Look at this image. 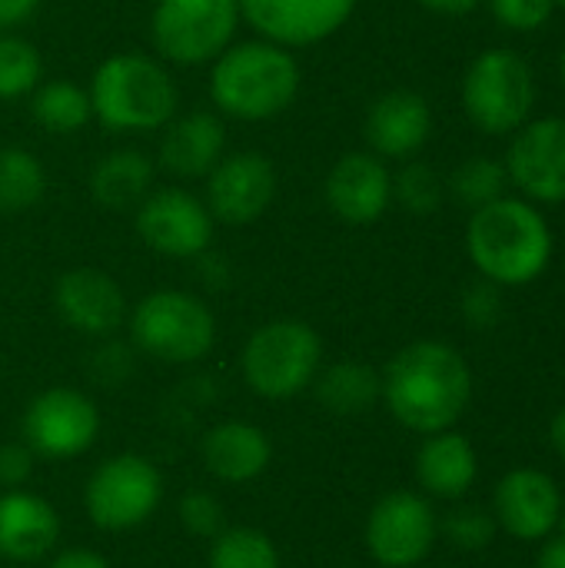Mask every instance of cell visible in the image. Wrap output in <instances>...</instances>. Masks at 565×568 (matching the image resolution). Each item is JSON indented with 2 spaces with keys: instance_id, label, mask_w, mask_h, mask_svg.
<instances>
[{
  "instance_id": "24",
  "label": "cell",
  "mask_w": 565,
  "mask_h": 568,
  "mask_svg": "<svg viewBox=\"0 0 565 568\" xmlns=\"http://www.w3.org/2000/svg\"><path fill=\"white\" fill-rule=\"evenodd\" d=\"M157 166L143 150L120 146L103 153L93 170H90V196L113 213H130L137 210L147 193L153 190Z\"/></svg>"
},
{
  "instance_id": "5",
  "label": "cell",
  "mask_w": 565,
  "mask_h": 568,
  "mask_svg": "<svg viewBox=\"0 0 565 568\" xmlns=\"http://www.w3.org/2000/svg\"><path fill=\"white\" fill-rule=\"evenodd\" d=\"M240 369L263 399H293L313 386L323 369V339L303 320H273L253 329Z\"/></svg>"
},
{
  "instance_id": "7",
  "label": "cell",
  "mask_w": 565,
  "mask_h": 568,
  "mask_svg": "<svg viewBox=\"0 0 565 568\" xmlns=\"http://www.w3.org/2000/svg\"><path fill=\"white\" fill-rule=\"evenodd\" d=\"M536 106V73L509 47L483 50L463 77V110L490 136H513Z\"/></svg>"
},
{
  "instance_id": "18",
  "label": "cell",
  "mask_w": 565,
  "mask_h": 568,
  "mask_svg": "<svg viewBox=\"0 0 565 568\" xmlns=\"http://www.w3.org/2000/svg\"><path fill=\"white\" fill-rule=\"evenodd\" d=\"M57 316L83 336H110L127 320V296L120 283L93 266L67 270L53 283Z\"/></svg>"
},
{
  "instance_id": "28",
  "label": "cell",
  "mask_w": 565,
  "mask_h": 568,
  "mask_svg": "<svg viewBox=\"0 0 565 568\" xmlns=\"http://www.w3.org/2000/svg\"><path fill=\"white\" fill-rule=\"evenodd\" d=\"M206 568H283L273 539L260 529H223L213 546Z\"/></svg>"
},
{
  "instance_id": "16",
  "label": "cell",
  "mask_w": 565,
  "mask_h": 568,
  "mask_svg": "<svg viewBox=\"0 0 565 568\" xmlns=\"http://www.w3.org/2000/svg\"><path fill=\"white\" fill-rule=\"evenodd\" d=\"M493 516L519 542H546L559 529L563 493L543 469H509L493 493Z\"/></svg>"
},
{
  "instance_id": "29",
  "label": "cell",
  "mask_w": 565,
  "mask_h": 568,
  "mask_svg": "<svg viewBox=\"0 0 565 568\" xmlns=\"http://www.w3.org/2000/svg\"><path fill=\"white\" fill-rule=\"evenodd\" d=\"M506 183H509V176H506V166L500 160H493V156H470V160H463L453 170L446 186H450V193H453V200L460 206L480 210V206L506 196Z\"/></svg>"
},
{
  "instance_id": "22",
  "label": "cell",
  "mask_w": 565,
  "mask_h": 568,
  "mask_svg": "<svg viewBox=\"0 0 565 568\" xmlns=\"http://www.w3.org/2000/svg\"><path fill=\"white\" fill-rule=\"evenodd\" d=\"M480 476V456L473 443L456 433L443 429L423 439L416 453V483L426 496L443 503H460Z\"/></svg>"
},
{
  "instance_id": "15",
  "label": "cell",
  "mask_w": 565,
  "mask_h": 568,
  "mask_svg": "<svg viewBox=\"0 0 565 568\" xmlns=\"http://www.w3.org/2000/svg\"><path fill=\"white\" fill-rule=\"evenodd\" d=\"M240 17L286 50L330 40L356 13L360 0H236Z\"/></svg>"
},
{
  "instance_id": "19",
  "label": "cell",
  "mask_w": 565,
  "mask_h": 568,
  "mask_svg": "<svg viewBox=\"0 0 565 568\" xmlns=\"http://www.w3.org/2000/svg\"><path fill=\"white\" fill-rule=\"evenodd\" d=\"M363 133L380 160H410L433 133V110L416 90H390L373 100Z\"/></svg>"
},
{
  "instance_id": "3",
  "label": "cell",
  "mask_w": 565,
  "mask_h": 568,
  "mask_svg": "<svg viewBox=\"0 0 565 568\" xmlns=\"http://www.w3.org/2000/svg\"><path fill=\"white\" fill-rule=\"evenodd\" d=\"M303 70L293 50L263 37L230 43L210 67V100L223 116L260 123L286 113L300 93Z\"/></svg>"
},
{
  "instance_id": "20",
  "label": "cell",
  "mask_w": 565,
  "mask_h": 568,
  "mask_svg": "<svg viewBox=\"0 0 565 568\" xmlns=\"http://www.w3.org/2000/svg\"><path fill=\"white\" fill-rule=\"evenodd\" d=\"M226 153V126L210 110H190L163 126L160 166L176 180H206Z\"/></svg>"
},
{
  "instance_id": "35",
  "label": "cell",
  "mask_w": 565,
  "mask_h": 568,
  "mask_svg": "<svg viewBox=\"0 0 565 568\" xmlns=\"http://www.w3.org/2000/svg\"><path fill=\"white\" fill-rule=\"evenodd\" d=\"M460 310H463V320H466L473 329H493V326H500L503 310H506V303H503V286H496V283H490V280H480V283L466 286Z\"/></svg>"
},
{
  "instance_id": "31",
  "label": "cell",
  "mask_w": 565,
  "mask_h": 568,
  "mask_svg": "<svg viewBox=\"0 0 565 568\" xmlns=\"http://www.w3.org/2000/svg\"><path fill=\"white\" fill-rule=\"evenodd\" d=\"M43 73L40 53L17 33H0V100H17L37 90Z\"/></svg>"
},
{
  "instance_id": "17",
  "label": "cell",
  "mask_w": 565,
  "mask_h": 568,
  "mask_svg": "<svg viewBox=\"0 0 565 568\" xmlns=\"http://www.w3.org/2000/svg\"><path fill=\"white\" fill-rule=\"evenodd\" d=\"M323 196L336 220L350 226H370L383 220L393 203V173L386 160L370 150L343 153L326 173Z\"/></svg>"
},
{
  "instance_id": "1",
  "label": "cell",
  "mask_w": 565,
  "mask_h": 568,
  "mask_svg": "<svg viewBox=\"0 0 565 568\" xmlns=\"http://www.w3.org/2000/svg\"><path fill=\"white\" fill-rule=\"evenodd\" d=\"M383 376V403L400 426L420 436L453 429L473 399V369L463 353L443 339L403 346Z\"/></svg>"
},
{
  "instance_id": "41",
  "label": "cell",
  "mask_w": 565,
  "mask_h": 568,
  "mask_svg": "<svg viewBox=\"0 0 565 568\" xmlns=\"http://www.w3.org/2000/svg\"><path fill=\"white\" fill-rule=\"evenodd\" d=\"M549 446H553V453L565 463V406L553 416V423H549Z\"/></svg>"
},
{
  "instance_id": "27",
  "label": "cell",
  "mask_w": 565,
  "mask_h": 568,
  "mask_svg": "<svg viewBox=\"0 0 565 568\" xmlns=\"http://www.w3.org/2000/svg\"><path fill=\"white\" fill-rule=\"evenodd\" d=\"M47 193V173L37 153L23 146H0V213L17 216L37 206Z\"/></svg>"
},
{
  "instance_id": "2",
  "label": "cell",
  "mask_w": 565,
  "mask_h": 568,
  "mask_svg": "<svg viewBox=\"0 0 565 568\" xmlns=\"http://www.w3.org/2000/svg\"><path fill=\"white\" fill-rule=\"evenodd\" d=\"M549 220L519 196H500L473 210L466 223V253L483 280L496 286H526L553 263Z\"/></svg>"
},
{
  "instance_id": "37",
  "label": "cell",
  "mask_w": 565,
  "mask_h": 568,
  "mask_svg": "<svg viewBox=\"0 0 565 568\" xmlns=\"http://www.w3.org/2000/svg\"><path fill=\"white\" fill-rule=\"evenodd\" d=\"M40 10V0H0V33H13L30 23Z\"/></svg>"
},
{
  "instance_id": "4",
  "label": "cell",
  "mask_w": 565,
  "mask_h": 568,
  "mask_svg": "<svg viewBox=\"0 0 565 568\" xmlns=\"http://www.w3.org/2000/svg\"><path fill=\"white\" fill-rule=\"evenodd\" d=\"M90 110L110 133L163 130L180 106L170 70L147 53H113L90 77Z\"/></svg>"
},
{
  "instance_id": "10",
  "label": "cell",
  "mask_w": 565,
  "mask_h": 568,
  "mask_svg": "<svg viewBox=\"0 0 565 568\" xmlns=\"http://www.w3.org/2000/svg\"><path fill=\"white\" fill-rule=\"evenodd\" d=\"M363 539L376 566L413 568L433 552L440 539V516L426 496L396 489L370 509Z\"/></svg>"
},
{
  "instance_id": "23",
  "label": "cell",
  "mask_w": 565,
  "mask_h": 568,
  "mask_svg": "<svg viewBox=\"0 0 565 568\" xmlns=\"http://www.w3.org/2000/svg\"><path fill=\"white\" fill-rule=\"evenodd\" d=\"M200 453H203V466L210 469V476L230 486H243V483L260 479L270 469L273 443L260 426L230 419V423L213 426L203 436Z\"/></svg>"
},
{
  "instance_id": "40",
  "label": "cell",
  "mask_w": 565,
  "mask_h": 568,
  "mask_svg": "<svg viewBox=\"0 0 565 568\" xmlns=\"http://www.w3.org/2000/svg\"><path fill=\"white\" fill-rule=\"evenodd\" d=\"M536 568H565V532H559L556 539H546V546L536 559Z\"/></svg>"
},
{
  "instance_id": "21",
  "label": "cell",
  "mask_w": 565,
  "mask_h": 568,
  "mask_svg": "<svg viewBox=\"0 0 565 568\" xmlns=\"http://www.w3.org/2000/svg\"><path fill=\"white\" fill-rule=\"evenodd\" d=\"M60 539L57 509L23 489L0 496V556L10 562H37L53 552Z\"/></svg>"
},
{
  "instance_id": "36",
  "label": "cell",
  "mask_w": 565,
  "mask_h": 568,
  "mask_svg": "<svg viewBox=\"0 0 565 568\" xmlns=\"http://www.w3.org/2000/svg\"><path fill=\"white\" fill-rule=\"evenodd\" d=\"M33 476V453L23 443L0 446V489H23V483Z\"/></svg>"
},
{
  "instance_id": "13",
  "label": "cell",
  "mask_w": 565,
  "mask_h": 568,
  "mask_svg": "<svg viewBox=\"0 0 565 568\" xmlns=\"http://www.w3.org/2000/svg\"><path fill=\"white\" fill-rule=\"evenodd\" d=\"M280 173L273 160L260 150L223 153V160L206 173V206L216 223L246 226L256 223L276 200Z\"/></svg>"
},
{
  "instance_id": "39",
  "label": "cell",
  "mask_w": 565,
  "mask_h": 568,
  "mask_svg": "<svg viewBox=\"0 0 565 568\" xmlns=\"http://www.w3.org/2000/svg\"><path fill=\"white\" fill-rule=\"evenodd\" d=\"M480 3H486V0H420V7H426V10H433V13H446V17L473 13Z\"/></svg>"
},
{
  "instance_id": "44",
  "label": "cell",
  "mask_w": 565,
  "mask_h": 568,
  "mask_svg": "<svg viewBox=\"0 0 565 568\" xmlns=\"http://www.w3.org/2000/svg\"><path fill=\"white\" fill-rule=\"evenodd\" d=\"M556 10H565V0H556Z\"/></svg>"
},
{
  "instance_id": "14",
  "label": "cell",
  "mask_w": 565,
  "mask_h": 568,
  "mask_svg": "<svg viewBox=\"0 0 565 568\" xmlns=\"http://www.w3.org/2000/svg\"><path fill=\"white\" fill-rule=\"evenodd\" d=\"M506 176L529 203H565V116L523 123L506 150Z\"/></svg>"
},
{
  "instance_id": "33",
  "label": "cell",
  "mask_w": 565,
  "mask_h": 568,
  "mask_svg": "<svg viewBox=\"0 0 565 568\" xmlns=\"http://www.w3.org/2000/svg\"><path fill=\"white\" fill-rule=\"evenodd\" d=\"M176 516H180V526L196 536V539H216L223 529H226V513H223V503L216 496H210L206 489H193L180 499L176 506Z\"/></svg>"
},
{
  "instance_id": "30",
  "label": "cell",
  "mask_w": 565,
  "mask_h": 568,
  "mask_svg": "<svg viewBox=\"0 0 565 568\" xmlns=\"http://www.w3.org/2000/svg\"><path fill=\"white\" fill-rule=\"evenodd\" d=\"M443 196H446L443 176L423 160H406L393 173V200L413 216H433L443 206Z\"/></svg>"
},
{
  "instance_id": "42",
  "label": "cell",
  "mask_w": 565,
  "mask_h": 568,
  "mask_svg": "<svg viewBox=\"0 0 565 568\" xmlns=\"http://www.w3.org/2000/svg\"><path fill=\"white\" fill-rule=\"evenodd\" d=\"M559 77H563V83H565V47H563V57H559Z\"/></svg>"
},
{
  "instance_id": "12",
  "label": "cell",
  "mask_w": 565,
  "mask_h": 568,
  "mask_svg": "<svg viewBox=\"0 0 565 568\" xmlns=\"http://www.w3.org/2000/svg\"><path fill=\"white\" fill-rule=\"evenodd\" d=\"M140 240L170 260H196L213 246L216 220L210 206L180 186L150 190L147 200L133 210Z\"/></svg>"
},
{
  "instance_id": "38",
  "label": "cell",
  "mask_w": 565,
  "mask_h": 568,
  "mask_svg": "<svg viewBox=\"0 0 565 568\" xmlns=\"http://www.w3.org/2000/svg\"><path fill=\"white\" fill-rule=\"evenodd\" d=\"M50 568H110V562L90 549H67L50 562Z\"/></svg>"
},
{
  "instance_id": "11",
  "label": "cell",
  "mask_w": 565,
  "mask_h": 568,
  "mask_svg": "<svg viewBox=\"0 0 565 568\" xmlns=\"http://www.w3.org/2000/svg\"><path fill=\"white\" fill-rule=\"evenodd\" d=\"M23 446L43 459H77L100 436V413L90 396L70 386L43 389L20 419Z\"/></svg>"
},
{
  "instance_id": "34",
  "label": "cell",
  "mask_w": 565,
  "mask_h": 568,
  "mask_svg": "<svg viewBox=\"0 0 565 568\" xmlns=\"http://www.w3.org/2000/svg\"><path fill=\"white\" fill-rule=\"evenodd\" d=\"M493 17L513 33H536L556 13V0H486Z\"/></svg>"
},
{
  "instance_id": "25",
  "label": "cell",
  "mask_w": 565,
  "mask_h": 568,
  "mask_svg": "<svg viewBox=\"0 0 565 568\" xmlns=\"http://www.w3.org/2000/svg\"><path fill=\"white\" fill-rule=\"evenodd\" d=\"M310 389L326 413L340 419H353V416H366L383 399V376L366 363L343 359L320 369Z\"/></svg>"
},
{
  "instance_id": "9",
  "label": "cell",
  "mask_w": 565,
  "mask_h": 568,
  "mask_svg": "<svg viewBox=\"0 0 565 568\" xmlns=\"http://www.w3.org/2000/svg\"><path fill=\"white\" fill-rule=\"evenodd\" d=\"M163 499L160 469L137 453L113 456L93 469L83 489L87 516L103 532H130L143 526Z\"/></svg>"
},
{
  "instance_id": "32",
  "label": "cell",
  "mask_w": 565,
  "mask_h": 568,
  "mask_svg": "<svg viewBox=\"0 0 565 568\" xmlns=\"http://www.w3.org/2000/svg\"><path fill=\"white\" fill-rule=\"evenodd\" d=\"M440 532H443L460 552H483V549L493 546L500 526H496L493 509L476 506V503H456V506L443 516Z\"/></svg>"
},
{
  "instance_id": "43",
  "label": "cell",
  "mask_w": 565,
  "mask_h": 568,
  "mask_svg": "<svg viewBox=\"0 0 565 568\" xmlns=\"http://www.w3.org/2000/svg\"><path fill=\"white\" fill-rule=\"evenodd\" d=\"M559 532H565V499H563V516H559Z\"/></svg>"
},
{
  "instance_id": "6",
  "label": "cell",
  "mask_w": 565,
  "mask_h": 568,
  "mask_svg": "<svg viewBox=\"0 0 565 568\" xmlns=\"http://www.w3.org/2000/svg\"><path fill=\"white\" fill-rule=\"evenodd\" d=\"M130 339L150 359L170 366H190L210 356L216 343L213 310L183 290L147 293L130 313Z\"/></svg>"
},
{
  "instance_id": "26",
  "label": "cell",
  "mask_w": 565,
  "mask_h": 568,
  "mask_svg": "<svg viewBox=\"0 0 565 568\" xmlns=\"http://www.w3.org/2000/svg\"><path fill=\"white\" fill-rule=\"evenodd\" d=\"M30 113L33 120L50 130V133H77L90 116V93L73 83V80H47V83H37L33 97H30Z\"/></svg>"
},
{
  "instance_id": "8",
  "label": "cell",
  "mask_w": 565,
  "mask_h": 568,
  "mask_svg": "<svg viewBox=\"0 0 565 568\" xmlns=\"http://www.w3.org/2000/svg\"><path fill=\"white\" fill-rule=\"evenodd\" d=\"M236 0H157L150 13L153 50L180 67L213 63L240 27Z\"/></svg>"
}]
</instances>
